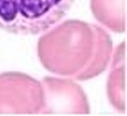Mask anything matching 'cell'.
Returning a JSON list of instances; mask_svg holds the SVG:
<instances>
[{
  "mask_svg": "<svg viewBox=\"0 0 127 116\" xmlns=\"http://www.w3.org/2000/svg\"><path fill=\"white\" fill-rule=\"evenodd\" d=\"M91 11L101 24L117 33L125 31V0H91Z\"/></svg>",
  "mask_w": 127,
  "mask_h": 116,
  "instance_id": "cell-4",
  "label": "cell"
},
{
  "mask_svg": "<svg viewBox=\"0 0 127 116\" xmlns=\"http://www.w3.org/2000/svg\"><path fill=\"white\" fill-rule=\"evenodd\" d=\"M74 0H0V30L16 36L42 34L61 22Z\"/></svg>",
  "mask_w": 127,
  "mask_h": 116,
  "instance_id": "cell-2",
  "label": "cell"
},
{
  "mask_svg": "<svg viewBox=\"0 0 127 116\" xmlns=\"http://www.w3.org/2000/svg\"><path fill=\"white\" fill-rule=\"evenodd\" d=\"M12 88V94L0 75V114L10 113L11 98L13 103L14 113L29 114L43 113V90L42 82L26 76L20 88Z\"/></svg>",
  "mask_w": 127,
  "mask_h": 116,
  "instance_id": "cell-3",
  "label": "cell"
},
{
  "mask_svg": "<svg viewBox=\"0 0 127 116\" xmlns=\"http://www.w3.org/2000/svg\"><path fill=\"white\" fill-rule=\"evenodd\" d=\"M60 22L42 34L37 45L46 70L66 78L92 79L106 69L112 57L110 37L103 28L74 20Z\"/></svg>",
  "mask_w": 127,
  "mask_h": 116,
  "instance_id": "cell-1",
  "label": "cell"
}]
</instances>
